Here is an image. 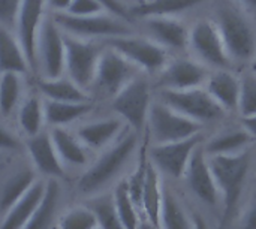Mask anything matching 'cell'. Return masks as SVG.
<instances>
[{
	"label": "cell",
	"instance_id": "e0dca14e",
	"mask_svg": "<svg viewBox=\"0 0 256 229\" xmlns=\"http://www.w3.org/2000/svg\"><path fill=\"white\" fill-rule=\"evenodd\" d=\"M147 34L160 46L182 51L189 45V28L176 16H147L142 18Z\"/></svg>",
	"mask_w": 256,
	"mask_h": 229
},
{
	"label": "cell",
	"instance_id": "ac0fdd59",
	"mask_svg": "<svg viewBox=\"0 0 256 229\" xmlns=\"http://www.w3.org/2000/svg\"><path fill=\"white\" fill-rule=\"evenodd\" d=\"M123 128L124 122L116 116L86 122L75 129V134L88 150L102 152L124 132Z\"/></svg>",
	"mask_w": 256,
	"mask_h": 229
},
{
	"label": "cell",
	"instance_id": "52a82bcc",
	"mask_svg": "<svg viewBox=\"0 0 256 229\" xmlns=\"http://www.w3.org/2000/svg\"><path fill=\"white\" fill-rule=\"evenodd\" d=\"M148 135L154 144L186 140L201 132L202 124L174 111L162 100H153L147 116Z\"/></svg>",
	"mask_w": 256,
	"mask_h": 229
},
{
	"label": "cell",
	"instance_id": "e575fe53",
	"mask_svg": "<svg viewBox=\"0 0 256 229\" xmlns=\"http://www.w3.org/2000/svg\"><path fill=\"white\" fill-rule=\"evenodd\" d=\"M114 202H116V208L118 213V218L122 220V225L124 229H136L138 224L141 220L140 218V212L135 207L134 201L130 200V195L128 192V184L126 180H122L120 183H117L114 192Z\"/></svg>",
	"mask_w": 256,
	"mask_h": 229
},
{
	"label": "cell",
	"instance_id": "7c38bea8",
	"mask_svg": "<svg viewBox=\"0 0 256 229\" xmlns=\"http://www.w3.org/2000/svg\"><path fill=\"white\" fill-rule=\"evenodd\" d=\"M196 60L207 68L228 69L232 62L214 21L200 20L189 28V45Z\"/></svg>",
	"mask_w": 256,
	"mask_h": 229
},
{
	"label": "cell",
	"instance_id": "ee69618b",
	"mask_svg": "<svg viewBox=\"0 0 256 229\" xmlns=\"http://www.w3.org/2000/svg\"><path fill=\"white\" fill-rule=\"evenodd\" d=\"M242 124L243 128L250 134V136L256 140V116L250 117H242Z\"/></svg>",
	"mask_w": 256,
	"mask_h": 229
},
{
	"label": "cell",
	"instance_id": "5bb4252c",
	"mask_svg": "<svg viewBox=\"0 0 256 229\" xmlns=\"http://www.w3.org/2000/svg\"><path fill=\"white\" fill-rule=\"evenodd\" d=\"M208 74V68L198 60L178 57L171 62L168 60L164 69L158 74L156 87L159 90H186L202 87Z\"/></svg>",
	"mask_w": 256,
	"mask_h": 229
},
{
	"label": "cell",
	"instance_id": "d4e9b609",
	"mask_svg": "<svg viewBox=\"0 0 256 229\" xmlns=\"http://www.w3.org/2000/svg\"><path fill=\"white\" fill-rule=\"evenodd\" d=\"M4 72L27 75L32 74V68L14 30L0 26V74Z\"/></svg>",
	"mask_w": 256,
	"mask_h": 229
},
{
	"label": "cell",
	"instance_id": "7402d4cb",
	"mask_svg": "<svg viewBox=\"0 0 256 229\" xmlns=\"http://www.w3.org/2000/svg\"><path fill=\"white\" fill-rule=\"evenodd\" d=\"M50 135L62 164L66 166H84L88 162V148L69 128H51Z\"/></svg>",
	"mask_w": 256,
	"mask_h": 229
},
{
	"label": "cell",
	"instance_id": "7bdbcfd3",
	"mask_svg": "<svg viewBox=\"0 0 256 229\" xmlns=\"http://www.w3.org/2000/svg\"><path fill=\"white\" fill-rule=\"evenodd\" d=\"M72 0H45L46 9H50V14H58L66 12Z\"/></svg>",
	"mask_w": 256,
	"mask_h": 229
},
{
	"label": "cell",
	"instance_id": "5b68a950",
	"mask_svg": "<svg viewBox=\"0 0 256 229\" xmlns=\"http://www.w3.org/2000/svg\"><path fill=\"white\" fill-rule=\"evenodd\" d=\"M152 102L150 80L141 72L111 98V110L132 130L140 132L147 124Z\"/></svg>",
	"mask_w": 256,
	"mask_h": 229
},
{
	"label": "cell",
	"instance_id": "836d02e7",
	"mask_svg": "<svg viewBox=\"0 0 256 229\" xmlns=\"http://www.w3.org/2000/svg\"><path fill=\"white\" fill-rule=\"evenodd\" d=\"M36 176L32 171H20L18 174H15L14 177H10L3 189H2V195H0V208L3 212H6L9 207H12L36 182Z\"/></svg>",
	"mask_w": 256,
	"mask_h": 229
},
{
	"label": "cell",
	"instance_id": "bcb514c9",
	"mask_svg": "<svg viewBox=\"0 0 256 229\" xmlns=\"http://www.w3.org/2000/svg\"><path fill=\"white\" fill-rule=\"evenodd\" d=\"M136 229H160V228H159V226H156V225H153L152 222H148L146 218H142V219L140 220L138 228Z\"/></svg>",
	"mask_w": 256,
	"mask_h": 229
},
{
	"label": "cell",
	"instance_id": "7dc6e473",
	"mask_svg": "<svg viewBox=\"0 0 256 229\" xmlns=\"http://www.w3.org/2000/svg\"><path fill=\"white\" fill-rule=\"evenodd\" d=\"M240 2H243L244 4H248L249 8H252V9L256 10V0H240Z\"/></svg>",
	"mask_w": 256,
	"mask_h": 229
},
{
	"label": "cell",
	"instance_id": "cb8c5ba5",
	"mask_svg": "<svg viewBox=\"0 0 256 229\" xmlns=\"http://www.w3.org/2000/svg\"><path fill=\"white\" fill-rule=\"evenodd\" d=\"M38 92L44 99L62 102H88L92 94L75 84L68 75L57 78H39Z\"/></svg>",
	"mask_w": 256,
	"mask_h": 229
},
{
	"label": "cell",
	"instance_id": "9a60e30c",
	"mask_svg": "<svg viewBox=\"0 0 256 229\" xmlns=\"http://www.w3.org/2000/svg\"><path fill=\"white\" fill-rule=\"evenodd\" d=\"M45 12V0H22L14 26V33L28 60L32 72H34L36 68V38L46 15Z\"/></svg>",
	"mask_w": 256,
	"mask_h": 229
},
{
	"label": "cell",
	"instance_id": "83f0119b",
	"mask_svg": "<svg viewBox=\"0 0 256 229\" xmlns=\"http://www.w3.org/2000/svg\"><path fill=\"white\" fill-rule=\"evenodd\" d=\"M250 134L242 126L240 129H228L218 135H214L207 144L204 146V150L207 156H219V154H238L252 142Z\"/></svg>",
	"mask_w": 256,
	"mask_h": 229
},
{
	"label": "cell",
	"instance_id": "4dcf8cb0",
	"mask_svg": "<svg viewBox=\"0 0 256 229\" xmlns=\"http://www.w3.org/2000/svg\"><path fill=\"white\" fill-rule=\"evenodd\" d=\"M24 76L16 72L0 74V116L10 117L24 98Z\"/></svg>",
	"mask_w": 256,
	"mask_h": 229
},
{
	"label": "cell",
	"instance_id": "9c48e42d",
	"mask_svg": "<svg viewBox=\"0 0 256 229\" xmlns=\"http://www.w3.org/2000/svg\"><path fill=\"white\" fill-rule=\"evenodd\" d=\"M159 100L201 124L219 120L226 112L210 96L204 86L186 90H159Z\"/></svg>",
	"mask_w": 256,
	"mask_h": 229
},
{
	"label": "cell",
	"instance_id": "3957f363",
	"mask_svg": "<svg viewBox=\"0 0 256 229\" xmlns=\"http://www.w3.org/2000/svg\"><path fill=\"white\" fill-rule=\"evenodd\" d=\"M216 26L232 63H250L256 56V30L237 8L230 4L218 9Z\"/></svg>",
	"mask_w": 256,
	"mask_h": 229
},
{
	"label": "cell",
	"instance_id": "f35d334b",
	"mask_svg": "<svg viewBox=\"0 0 256 229\" xmlns=\"http://www.w3.org/2000/svg\"><path fill=\"white\" fill-rule=\"evenodd\" d=\"M21 3L22 0H0V26L14 30Z\"/></svg>",
	"mask_w": 256,
	"mask_h": 229
},
{
	"label": "cell",
	"instance_id": "b9f144b4",
	"mask_svg": "<svg viewBox=\"0 0 256 229\" xmlns=\"http://www.w3.org/2000/svg\"><path fill=\"white\" fill-rule=\"evenodd\" d=\"M242 229H256V196L243 218Z\"/></svg>",
	"mask_w": 256,
	"mask_h": 229
},
{
	"label": "cell",
	"instance_id": "d6986e66",
	"mask_svg": "<svg viewBox=\"0 0 256 229\" xmlns=\"http://www.w3.org/2000/svg\"><path fill=\"white\" fill-rule=\"evenodd\" d=\"M26 146L33 165L42 176L48 177V180L50 178L57 180L58 177H63L64 165L62 164L57 154L50 130L48 132L42 130L34 136H28Z\"/></svg>",
	"mask_w": 256,
	"mask_h": 229
},
{
	"label": "cell",
	"instance_id": "c3c4849f",
	"mask_svg": "<svg viewBox=\"0 0 256 229\" xmlns=\"http://www.w3.org/2000/svg\"><path fill=\"white\" fill-rule=\"evenodd\" d=\"M250 68H252V72H255L256 74V56L254 57V60L250 62Z\"/></svg>",
	"mask_w": 256,
	"mask_h": 229
},
{
	"label": "cell",
	"instance_id": "60d3db41",
	"mask_svg": "<svg viewBox=\"0 0 256 229\" xmlns=\"http://www.w3.org/2000/svg\"><path fill=\"white\" fill-rule=\"evenodd\" d=\"M20 146L18 140L0 124V150H16Z\"/></svg>",
	"mask_w": 256,
	"mask_h": 229
},
{
	"label": "cell",
	"instance_id": "484cf974",
	"mask_svg": "<svg viewBox=\"0 0 256 229\" xmlns=\"http://www.w3.org/2000/svg\"><path fill=\"white\" fill-rule=\"evenodd\" d=\"M16 120L20 129L27 138L34 136L44 130L45 110H44V98L39 94V92L22 98L16 110Z\"/></svg>",
	"mask_w": 256,
	"mask_h": 229
},
{
	"label": "cell",
	"instance_id": "8fae6325",
	"mask_svg": "<svg viewBox=\"0 0 256 229\" xmlns=\"http://www.w3.org/2000/svg\"><path fill=\"white\" fill-rule=\"evenodd\" d=\"M138 74H141V70L135 64H132L118 51L104 44L90 92L96 90L99 94L111 99Z\"/></svg>",
	"mask_w": 256,
	"mask_h": 229
},
{
	"label": "cell",
	"instance_id": "4316f807",
	"mask_svg": "<svg viewBox=\"0 0 256 229\" xmlns=\"http://www.w3.org/2000/svg\"><path fill=\"white\" fill-rule=\"evenodd\" d=\"M162 189L164 186L160 183V172L148 159L142 200H141V213L148 222H152L156 226H159V218H160Z\"/></svg>",
	"mask_w": 256,
	"mask_h": 229
},
{
	"label": "cell",
	"instance_id": "4fadbf2b",
	"mask_svg": "<svg viewBox=\"0 0 256 229\" xmlns=\"http://www.w3.org/2000/svg\"><path fill=\"white\" fill-rule=\"evenodd\" d=\"M202 142L204 136L200 132L186 140L166 144H154L150 150H147V154L150 162L160 174H165L171 178H182L194 150Z\"/></svg>",
	"mask_w": 256,
	"mask_h": 229
},
{
	"label": "cell",
	"instance_id": "d590c367",
	"mask_svg": "<svg viewBox=\"0 0 256 229\" xmlns=\"http://www.w3.org/2000/svg\"><path fill=\"white\" fill-rule=\"evenodd\" d=\"M57 229H99V226L93 212L87 206H78L63 213Z\"/></svg>",
	"mask_w": 256,
	"mask_h": 229
},
{
	"label": "cell",
	"instance_id": "30bf717a",
	"mask_svg": "<svg viewBox=\"0 0 256 229\" xmlns=\"http://www.w3.org/2000/svg\"><path fill=\"white\" fill-rule=\"evenodd\" d=\"M102 42L118 51L144 74H159L168 63V51L148 36L130 33L110 38Z\"/></svg>",
	"mask_w": 256,
	"mask_h": 229
},
{
	"label": "cell",
	"instance_id": "f6af8a7d",
	"mask_svg": "<svg viewBox=\"0 0 256 229\" xmlns=\"http://www.w3.org/2000/svg\"><path fill=\"white\" fill-rule=\"evenodd\" d=\"M192 229H208L204 218L200 213H194L192 216Z\"/></svg>",
	"mask_w": 256,
	"mask_h": 229
},
{
	"label": "cell",
	"instance_id": "7a4b0ae2",
	"mask_svg": "<svg viewBox=\"0 0 256 229\" xmlns=\"http://www.w3.org/2000/svg\"><path fill=\"white\" fill-rule=\"evenodd\" d=\"M208 165L214 177L219 195L224 198V214L220 229L228 228L232 222L250 166V152L244 150L238 154L208 156Z\"/></svg>",
	"mask_w": 256,
	"mask_h": 229
},
{
	"label": "cell",
	"instance_id": "6da1fadb",
	"mask_svg": "<svg viewBox=\"0 0 256 229\" xmlns=\"http://www.w3.org/2000/svg\"><path fill=\"white\" fill-rule=\"evenodd\" d=\"M138 148V132H123L111 146L100 152L96 162H93L78 182V190L84 195L100 194L117 176L124 170Z\"/></svg>",
	"mask_w": 256,
	"mask_h": 229
},
{
	"label": "cell",
	"instance_id": "44dd1931",
	"mask_svg": "<svg viewBox=\"0 0 256 229\" xmlns=\"http://www.w3.org/2000/svg\"><path fill=\"white\" fill-rule=\"evenodd\" d=\"M46 182L36 180L33 186L12 206L6 210L4 219L0 225V229H22L38 206L40 204L45 194Z\"/></svg>",
	"mask_w": 256,
	"mask_h": 229
},
{
	"label": "cell",
	"instance_id": "f546056e",
	"mask_svg": "<svg viewBox=\"0 0 256 229\" xmlns=\"http://www.w3.org/2000/svg\"><path fill=\"white\" fill-rule=\"evenodd\" d=\"M204 0H142L130 8L134 18L147 16H176L192 8H196Z\"/></svg>",
	"mask_w": 256,
	"mask_h": 229
},
{
	"label": "cell",
	"instance_id": "ab89813d",
	"mask_svg": "<svg viewBox=\"0 0 256 229\" xmlns=\"http://www.w3.org/2000/svg\"><path fill=\"white\" fill-rule=\"evenodd\" d=\"M98 2L104 6V9L106 12L124 20L128 22H130L134 20V16L130 14V8H128L122 0H98Z\"/></svg>",
	"mask_w": 256,
	"mask_h": 229
},
{
	"label": "cell",
	"instance_id": "603a6c76",
	"mask_svg": "<svg viewBox=\"0 0 256 229\" xmlns=\"http://www.w3.org/2000/svg\"><path fill=\"white\" fill-rule=\"evenodd\" d=\"M94 108L93 100L88 102H62L44 99L45 124L51 128H69L72 123L84 118Z\"/></svg>",
	"mask_w": 256,
	"mask_h": 229
},
{
	"label": "cell",
	"instance_id": "74e56055",
	"mask_svg": "<svg viewBox=\"0 0 256 229\" xmlns=\"http://www.w3.org/2000/svg\"><path fill=\"white\" fill-rule=\"evenodd\" d=\"M106 12L98 0H72L66 14L74 16H88Z\"/></svg>",
	"mask_w": 256,
	"mask_h": 229
},
{
	"label": "cell",
	"instance_id": "8992f818",
	"mask_svg": "<svg viewBox=\"0 0 256 229\" xmlns=\"http://www.w3.org/2000/svg\"><path fill=\"white\" fill-rule=\"evenodd\" d=\"M102 48V40H90L64 33V75L88 93Z\"/></svg>",
	"mask_w": 256,
	"mask_h": 229
},
{
	"label": "cell",
	"instance_id": "2e32d148",
	"mask_svg": "<svg viewBox=\"0 0 256 229\" xmlns=\"http://www.w3.org/2000/svg\"><path fill=\"white\" fill-rule=\"evenodd\" d=\"M183 177L200 201L212 207L218 204L219 190L208 165V156L204 150V142L194 150Z\"/></svg>",
	"mask_w": 256,
	"mask_h": 229
},
{
	"label": "cell",
	"instance_id": "ffe728a7",
	"mask_svg": "<svg viewBox=\"0 0 256 229\" xmlns=\"http://www.w3.org/2000/svg\"><path fill=\"white\" fill-rule=\"evenodd\" d=\"M204 88L225 110L234 111L238 106L240 78L228 69H214L208 74Z\"/></svg>",
	"mask_w": 256,
	"mask_h": 229
},
{
	"label": "cell",
	"instance_id": "8d00e7d4",
	"mask_svg": "<svg viewBox=\"0 0 256 229\" xmlns=\"http://www.w3.org/2000/svg\"><path fill=\"white\" fill-rule=\"evenodd\" d=\"M237 111L242 117L256 116V74L248 72L240 78V96Z\"/></svg>",
	"mask_w": 256,
	"mask_h": 229
},
{
	"label": "cell",
	"instance_id": "277c9868",
	"mask_svg": "<svg viewBox=\"0 0 256 229\" xmlns=\"http://www.w3.org/2000/svg\"><path fill=\"white\" fill-rule=\"evenodd\" d=\"M51 15L64 33L82 39L105 40L110 38L134 33L130 22L110 12H102L88 16H74L66 12H58Z\"/></svg>",
	"mask_w": 256,
	"mask_h": 229
},
{
	"label": "cell",
	"instance_id": "ba28073f",
	"mask_svg": "<svg viewBox=\"0 0 256 229\" xmlns=\"http://www.w3.org/2000/svg\"><path fill=\"white\" fill-rule=\"evenodd\" d=\"M39 78H57L64 75V33L46 14L36 38V68Z\"/></svg>",
	"mask_w": 256,
	"mask_h": 229
},
{
	"label": "cell",
	"instance_id": "d6a6232c",
	"mask_svg": "<svg viewBox=\"0 0 256 229\" xmlns=\"http://www.w3.org/2000/svg\"><path fill=\"white\" fill-rule=\"evenodd\" d=\"M160 229H192L186 213L183 212L180 202L176 195L168 189H162V206H160V218H159Z\"/></svg>",
	"mask_w": 256,
	"mask_h": 229
},
{
	"label": "cell",
	"instance_id": "1f68e13d",
	"mask_svg": "<svg viewBox=\"0 0 256 229\" xmlns=\"http://www.w3.org/2000/svg\"><path fill=\"white\" fill-rule=\"evenodd\" d=\"M86 206L93 212L99 229H124L118 218L112 194H96Z\"/></svg>",
	"mask_w": 256,
	"mask_h": 229
},
{
	"label": "cell",
	"instance_id": "f1b7e54d",
	"mask_svg": "<svg viewBox=\"0 0 256 229\" xmlns=\"http://www.w3.org/2000/svg\"><path fill=\"white\" fill-rule=\"evenodd\" d=\"M60 198H62V189L58 182L56 178H50L46 182L45 194L40 204L38 206V208L34 210V213L32 214V218L28 219V222L22 229H50L54 220V216L57 213Z\"/></svg>",
	"mask_w": 256,
	"mask_h": 229
}]
</instances>
